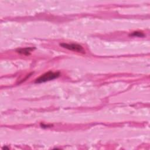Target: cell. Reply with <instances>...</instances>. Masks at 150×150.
Returning <instances> with one entry per match:
<instances>
[{"label":"cell","instance_id":"obj_1","mask_svg":"<svg viewBox=\"0 0 150 150\" xmlns=\"http://www.w3.org/2000/svg\"><path fill=\"white\" fill-rule=\"evenodd\" d=\"M60 76V73L59 72H52V71H48L41 76H40L39 78L36 79L35 80V83H44L47 81H50L52 80H53L56 78H57Z\"/></svg>","mask_w":150,"mask_h":150},{"label":"cell","instance_id":"obj_2","mask_svg":"<svg viewBox=\"0 0 150 150\" xmlns=\"http://www.w3.org/2000/svg\"><path fill=\"white\" fill-rule=\"evenodd\" d=\"M60 46H62L63 47L69 50H74V51H76L77 52H81V53H84V50L83 48V47L78 44H74V43H71V44H69V43H61L60 44Z\"/></svg>","mask_w":150,"mask_h":150},{"label":"cell","instance_id":"obj_3","mask_svg":"<svg viewBox=\"0 0 150 150\" xmlns=\"http://www.w3.org/2000/svg\"><path fill=\"white\" fill-rule=\"evenodd\" d=\"M32 50H33V48H32V47H26V48H24V49H18L16 51H17V52H18L19 53L28 55V54H30V52Z\"/></svg>","mask_w":150,"mask_h":150},{"label":"cell","instance_id":"obj_4","mask_svg":"<svg viewBox=\"0 0 150 150\" xmlns=\"http://www.w3.org/2000/svg\"><path fill=\"white\" fill-rule=\"evenodd\" d=\"M130 36H137V37H142L144 36V33L140 32H134L132 33H131L130 35Z\"/></svg>","mask_w":150,"mask_h":150}]
</instances>
